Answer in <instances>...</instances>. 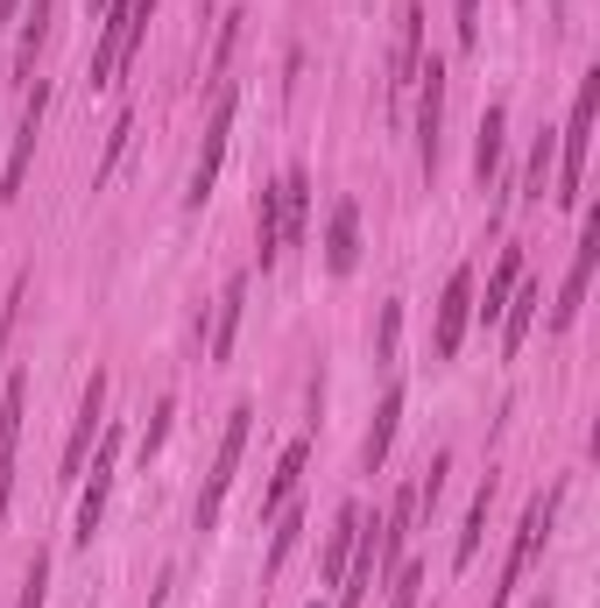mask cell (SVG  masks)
<instances>
[{
	"label": "cell",
	"mask_w": 600,
	"mask_h": 608,
	"mask_svg": "<svg viewBox=\"0 0 600 608\" xmlns=\"http://www.w3.org/2000/svg\"><path fill=\"white\" fill-rule=\"evenodd\" d=\"M593 262H600V219H587V234H579V248H573L565 290H559V305H551V333H565V325L579 319V305H587V284H593Z\"/></svg>",
	"instance_id": "9"
},
{
	"label": "cell",
	"mask_w": 600,
	"mask_h": 608,
	"mask_svg": "<svg viewBox=\"0 0 600 608\" xmlns=\"http://www.w3.org/2000/svg\"><path fill=\"white\" fill-rule=\"evenodd\" d=\"M248 425H254V410L233 404L227 432H219V453H213V474H205V496H199V530H213L219 502H227V488H233V474H240V453H248Z\"/></svg>",
	"instance_id": "5"
},
{
	"label": "cell",
	"mask_w": 600,
	"mask_h": 608,
	"mask_svg": "<svg viewBox=\"0 0 600 608\" xmlns=\"http://www.w3.org/2000/svg\"><path fill=\"white\" fill-rule=\"evenodd\" d=\"M297 530H304V516L297 510H283V524H276V545H268V573L283 567V559H290V545H297Z\"/></svg>",
	"instance_id": "30"
},
{
	"label": "cell",
	"mask_w": 600,
	"mask_h": 608,
	"mask_svg": "<svg viewBox=\"0 0 600 608\" xmlns=\"http://www.w3.org/2000/svg\"><path fill=\"white\" fill-rule=\"evenodd\" d=\"M22 410H28V382L8 375L0 390V524H8V496H14V453H22Z\"/></svg>",
	"instance_id": "11"
},
{
	"label": "cell",
	"mask_w": 600,
	"mask_h": 608,
	"mask_svg": "<svg viewBox=\"0 0 600 608\" xmlns=\"http://www.w3.org/2000/svg\"><path fill=\"white\" fill-rule=\"evenodd\" d=\"M523 284V255H516V248H502V262H494V276H488V298H480L473 311H480V319H502V305H508V290H516Z\"/></svg>",
	"instance_id": "22"
},
{
	"label": "cell",
	"mask_w": 600,
	"mask_h": 608,
	"mask_svg": "<svg viewBox=\"0 0 600 608\" xmlns=\"http://www.w3.org/2000/svg\"><path fill=\"white\" fill-rule=\"evenodd\" d=\"M537 608H551V601H537Z\"/></svg>",
	"instance_id": "37"
},
{
	"label": "cell",
	"mask_w": 600,
	"mask_h": 608,
	"mask_svg": "<svg viewBox=\"0 0 600 608\" xmlns=\"http://www.w3.org/2000/svg\"><path fill=\"white\" fill-rule=\"evenodd\" d=\"M488 510H494V474L480 481V496H473V510H467V530H459V552H453V567H473V552H480V530H488Z\"/></svg>",
	"instance_id": "24"
},
{
	"label": "cell",
	"mask_w": 600,
	"mask_h": 608,
	"mask_svg": "<svg viewBox=\"0 0 600 608\" xmlns=\"http://www.w3.org/2000/svg\"><path fill=\"white\" fill-rule=\"evenodd\" d=\"M396 333H403V305H382V339H374L382 361H396Z\"/></svg>",
	"instance_id": "32"
},
{
	"label": "cell",
	"mask_w": 600,
	"mask_h": 608,
	"mask_svg": "<svg viewBox=\"0 0 600 608\" xmlns=\"http://www.w3.org/2000/svg\"><path fill=\"white\" fill-rule=\"evenodd\" d=\"M304 460H311V439H290L276 460V474H268V488H262V516H276L283 502H290V488L304 481Z\"/></svg>",
	"instance_id": "19"
},
{
	"label": "cell",
	"mask_w": 600,
	"mask_h": 608,
	"mask_svg": "<svg viewBox=\"0 0 600 608\" xmlns=\"http://www.w3.org/2000/svg\"><path fill=\"white\" fill-rule=\"evenodd\" d=\"M467 319H473V270H453V284H445V298H439V361H453L459 354V339H467Z\"/></svg>",
	"instance_id": "13"
},
{
	"label": "cell",
	"mask_w": 600,
	"mask_h": 608,
	"mask_svg": "<svg viewBox=\"0 0 600 608\" xmlns=\"http://www.w3.org/2000/svg\"><path fill=\"white\" fill-rule=\"evenodd\" d=\"M439 128H445V64H417V163L424 177L439 170Z\"/></svg>",
	"instance_id": "7"
},
{
	"label": "cell",
	"mask_w": 600,
	"mask_h": 608,
	"mask_svg": "<svg viewBox=\"0 0 600 608\" xmlns=\"http://www.w3.org/2000/svg\"><path fill=\"white\" fill-rule=\"evenodd\" d=\"M353 262H360V205L339 199V205H333V227H325V270H333V276H353Z\"/></svg>",
	"instance_id": "14"
},
{
	"label": "cell",
	"mask_w": 600,
	"mask_h": 608,
	"mask_svg": "<svg viewBox=\"0 0 600 608\" xmlns=\"http://www.w3.org/2000/svg\"><path fill=\"white\" fill-rule=\"evenodd\" d=\"M424 8L403 0V22H396V57H388V107H403V93L417 85V64H424Z\"/></svg>",
	"instance_id": "10"
},
{
	"label": "cell",
	"mask_w": 600,
	"mask_h": 608,
	"mask_svg": "<svg viewBox=\"0 0 600 608\" xmlns=\"http://www.w3.org/2000/svg\"><path fill=\"white\" fill-rule=\"evenodd\" d=\"M113 467H120V425L107 418V432H99V446H93V474H85V488H79V545H93L99 516H107V496H113Z\"/></svg>",
	"instance_id": "6"
},
{
	"label": "cell",
	"mask_w": 600,
	"mask_h": 608,
	"mask_svg": "<svg viewBox=\"0 0 600 608\" xmlns=\"http://www.w3.org/2000/svg\"><path fill=\"white\" fill-rule=\"evenodd\" d=\"M396 418H403V390H388L382 410H374V425H368V439H360V467L368 474L388 460V446H396Z\"/></svg>",
	"instance_id": "21"
},
{
	"label": "cell",
	"mask_w": 600,
	"mask_h": 608,
	"mask_svg": "<svg viewBox=\"0 0 600 608\" xmlns=\"http://www.w3.org/2000/svg\"><path fill=\"white\" fill-rule=\"evenodd\" d=\"M233 114H240V93H233V85H219V93H213V121H205V142H199V163H191V191H184L191 205H205V199H213V184H219V163H227Z\"/></svg>",
	"instance_id": "4"
},
{
	"label": "cell",
	"mask_w": 600,
	"mask_h": 608,
	"mask_svg": "<svg viewBox=\"0 0 600 608\" xmlns=\"http://www.w3.org/2000/svg\"><path fill=\"white\" fill-rule=\"evenodd\" d=\"M170 418H177V396H163L156 404V418H148V432H142V460L163 446V439H170Z\"/></svg>",
	"instance_id": "31"
},
{
	"label": "cell",
	"mask_w": 600,
	"mask_h": 608,
	"mask_svg": "<svg viewBox=\"0 0 600 608\" xmlns=\"http://www.w3.org/2000/svg\"><path fill=\"white\" fill-rule=\"evenodd\" d=\"M14 8H22V0H0V14H14Z\"/></svg>",
	"instance_id": "34"
},
{
	"label": "cell",
	"mask_w": 600,
	"mask_h": 608,
	"mask_svg": "<svg viewBox=\"0 0 600 608\" xmlns=\"http://www.w3.org/2000/svg\"><path fill=\"white\" fill-rule=\"evenodd\" d=\"M240 305H248V270L227 276V290H219V311H213V361H233V333H240Z\"/></svg>",
	"instance_id": "17"
},
{
	"label": "cell",
	"mask_w": 600,
	"mask_h": 608,
	"mask_svg": "<svg viewBox=\"0 0 600 608\" xmlns=\"http://www.w3.org/2000/svg\"><path fill=\"white\" fill-rule=\"evenodd\" d=\"M99 432H107V375L93 368V382H85V396H79V425H71V446H64V481H79V474H85V453L99 446Z\"/></svg>",
	"instance_id": "8"
},
{
	"label": "cell",
	"mask_w": 600,
	"mask_h": 608,
	"mask_svg": "<svg viewBox=\"0 0 600 608\" xmlns=\"http://www.w3.org/2000/svg\"><path fill=\"white\" fill-rule=\"evenodd\" d=\"M502 135H508V107L494 99V107L480 114V135H473V177L480 184H494V170H502Z\"/></svg>",
	"instance_id": "18"
},
{
	"label": "cell",
	"mask_w": 600,
	"mask_h": 608,
	"mask_svg": "<svg viewBox=\"0 0 600 608\" xmlns=\"http://www.w3.org/2000/svg\"><path fill=\"white\" fill-rule=\"evenodd\" d=\"M360 502H347V510L333 516V538H325V587H339L347 581V559H353V538H360Z\"/></svg>",
	"instance_id": "20"
},
{
	"label": "cell",
	"mask_w": 600,
	"mask_h": 608,
	"mask_svg": "<svg viewBox=\"0 0 600 608\" xmlns=\"http://www.w3.org/2000/svg\"><path fill=\"white\" fill-rule=\"evenodd\" d=\"M551 163H559V135H537V150H530V170H523V199H544V177H551Z\"/></svg>",
	"instance_id": "25"
},
{
	"label": "cell",
	"mask_w": 600,
	"mask_h": 608,
	"mask_svg": "<svg viewBox=\"0 0 600 608\" xmlns=\"http://www.w3.org/2000/svg\"><path fill=\"white\" fill-rule=\"evenodd\" d=\"M537 305H544V290H537L530 276H523V284L508 290V305H502V354H508V361H516V354H523V339H530Z\"/></svg>",
	"instance_id": "16"
},
{
	"label": "cell",
	"mask_w": 600,
	"mask_h": 608,
	"mask_svg": "<svg viewBox=\"0 0 600 608\" xmlns=\"http://www.w3.org/2000/svg\"><path fill=\"white\" fill-rule=\"evenodd\" d=\"M459 43H467V50L480 43V0H459Z\"/></svg>",
	"instance_id": "33"
},
{
	"label": "cell",
	"mask_w": 600,
	"mask_h": 608,
	"mask_svg": "<svg viewBox=\"0 0 600 608\" xmlns=\"http://www.w3.org/2000/svg\"><path fill=\"white\" fill-rule=\"evenodd\" d=\"M424 601V567H403L396 587H388V608H417Z\"/></svg>",
	"instance_id": "29"
},
{
	"label": "cell",
	"mask_w": 600,
	"mask_h": 608,
	"mask_svg": "<svg viewBox=\"0 0 600 608\" xmlns=\"http://www.w3.org/2000/svg\"><path fill=\"white\" fill-rule=\"evenodd\" d=\"M50 8L57 0H28L22 8V64H14L22 79H36V50H43V36H50Z\"/></svg>",
	"instance_id": "23"
},
{
	"label": "cell",
	"mask_w": 600,
	"mask_h": 608,
	"mask_svg": "<svg viewBox=\"0 0 600 608\" xmlns=\"http://www.w3.org/2000/svg\"><path fill=\"white\" fill-rule=\"evenodd\" d=\"M311 608H325V601H311Z\"/></svg>",
	"instance_id": "36"
},
{
	"label": "cell",
	"mask_w": 600,
	"mask_h": 608,
	"mask_svg": "<svg viewBox=\"0 0 600 608\" xmlns=\"http://www.w3.org/2000/svg\"><path fill=\"white\" fill-rule=\"evenodd\" d=\"M148 22H156V0H107V22H99V50H93V93L128 71V57L142 50Z\"/></svg>",
	"instance_id": "1"
},
{
	"label": "cell",
	"mask_w": 600,
	"mask_h": 608,
	"mask_svg": "<svg viewBox=\"0 0 600 608\" xmlns=\"http://www.w3.org/2000/svg\"><path fill=\"white\" fill-rule=\"evenodd\" d=\"M43 107H50V85L22 99V128H14V150H8V177H0V199H22L28 184V156H36V135H43Z\"/></svg>",
	"instance_id": "12"
},
{
	"label": "cell",
	"mask_w": 600,
	"mask_h": 608,
	"mask_svg": "<svg viewBox=\"0 0 600 608\" xmlns=\"http://www.w3.org/2000/svg\"><path fill=\"white\" fill-rule=\"evenodd\" d=\"M128 135H134V114H120V121L107 128V156H99V170H93V191L113 177V163H120V150H128Z\"/></svg>",
	"instance_id": "27"
},
{
	"label": "cell",
	"mask_w": 600,
	"mask_h": 608,
	"mask_svg": "<svg viewBox=\"0 0 600 608\" xmlns=\"http://www.w3.org/2000/svg\"><path fill=\"white\" fill-rule=\"evenodd\" d=\"M93 8H99V14H107V0H93Z\"/></svg>",
	"instance_id": "35"
},
{
	"label": "cell",
	"mask_w": 600,
	"mask_h": 608,
	"mask_svg": "<svg viewBox=\"0 0 600 608\" xmlns=\"http://www.w3.org/2000/svg\"><path fill=\"white\" fill-rule=\"evenodd\" d=\"M233 43H240V14H227V22H219V43H213V64H205V85H227V57H233Z\"/></svg>",
	"instance_id": "26"
},
{
	"label": "cell",
	"mask_w": 600,
	"mask_h": 608,
	"mask_svg": "<svg viewBox=\"0 0 600 608\" xmlns=\"http://www.w3.org/2000/svg\"><path fill=\"white\" fill-rule=\"evenodd\" d=\"M43 601H50V559H28V573H22V601H14V608H43Z\"/></svg>",
	"instance_id": "28"
},
{
	"label": "cell",
	"mask_w": 600,
	"mask_h": 608,
	"mask_svg": "<svg viewBox=\"0 0 600 608\" xmlns=\"http://www.w3.org/2000/svg\"><path fill=\"white\" fill-rule=\"evenodd\" d=\"M559 502H565V481H551L544 496L523 510V524H516V545H508V559H502V587H494V608H502L508 595L523 587V573L537 567V552H544V538H551V524H559Z\"/></svg>",
	"instance_id": "3"
},
{
	"label": "cell",
	"mask_w": 600,
	"mask_h": 608,
	"mask_svg": "<svg viewBox=\"0 0 600 608\" xmlns=\"http://www.w3.org/2000/svg\"><path fill=\"white\" fill-rule=\"evenodd\" d=\"M276 227H283V255H290V248L304 241V227H311V177L304 170H290L276 184Z\"/></svg>",
	"instance_id": "15"
},
{
	"label": "cell",
	"mask_w": 600,
	"mask_h": 608,
	"mask_svg": "<svg viewBox=\"0 0 600 608\" xmlns=\"http://www.w3.org/2000/svg\"><path fill=\"white\" fill-rule=\"evenodd\" d=\"M593 114H600V71H587L573 93V121H565V142H559V205H579L587 191V150H593Z\"/></svg>",
	"instance_id": "2"
}]
</instances>
